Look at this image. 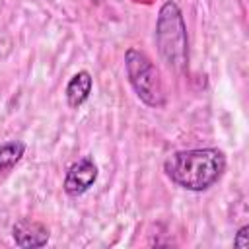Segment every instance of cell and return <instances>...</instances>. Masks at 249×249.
I'll list each match as a JSON object with an SVG mask.
<instances>
[{
    "label": "cell",
    "instance_id": "cell-1",
    "mask_svg": "<svg viewBox=\"0 0 249 249\" xmlns=\"http://www.w3.org/2000/svg\"><path fill=\"white\" fill-rule=\"evenodd\" d=\"M226 169V156L218 148H195L171 154L163 161L165 175L187 191H206Z\"/></svg>",
    "mask_w": 249,
    "mask_h": 249
},
{
    "label": "cell",
    "instance_id": "cell-2",
    "mask_svg": "<svg viewBox=\"0 0 249 249\" xmlns=\"http://www.w3.org/2000/svg\"><path fill=\"white\" fill-rule=\"evenodd\" d=\"M156 43L161 60L175 72L185 70L189 60L187 45V27L179 6L173 0H167L158 14L156 21Z\"/></svg>",
    "mask_w": 249,
    "mask_h": 249
},
{
    "label": "cell",
    "instance_id": "cell-3",
    "mask_svg": "<svg viewBox=\"0 0 249 249\" xmlns=\"http://www.w3.org/2000/svg\"><path fill=\"white\" fill-rule=\"evenodd\" d=\"M124 66H126V76L140 97L148 107H163L165 105V91L163 84L160 78L158 68L152 64V60L138 49H128L124 53Z\"/></svg>",
    "mask_w": 249,
    "mask_h": 249
},
{
    "label": "cell",
    "instance_id": "cell-4",
    "mask_svg": "<svg viewBox=\"0 0 249 249\" xmlns=\"http://www.w3.org/2000/svg\"><path fill=\"white\" fill-rule=\"evenodd\" d=\"M97 179V165L89 156H84L74 165H70L66 177H64V191L70 196L84 195Z\"/></svg>",
    "mask_w": 249,
    "mask_h": 249
},
{
    "label": "cell",
    "instance_id": "cell-5",
    "mask_svg": "<svg viewBox=\"0 0 249 249\" xmlns=\"http://www.w3.org/2000/svg\"><path fill=\"white\" fill-rule=\"evenodd\" d=\"M12 235H14L16 245L19 247H43L49 241L47 226H43L37 220H29V218L18 220L12 228Z\"/></svg>",
    "mask_w": 249,
    "mask_h": 249
},
{
    "label": "cell",
    "instance_id": "cell-6",
    "mask_svg": "<svg viewBox=\"0 0 249 249\" xmlns=\"http://www.w3.org/2000/svg\"><path fill=\"white\" fill-rule=\"evenodd\" d=\"M91 93V74L88 70H80L66 84V101L70 107H80Z\"/></svg>",
    "mask_w": 249,
    "mask_h": 249
},
{
    "label": "cell",
    "instance_id": "cell-7",
    "mask_svg": "<svg viewBox=\"0 0 249 249\" xmlns=\"http://www.w3.org/2000/svg\"><path fill=\"white\" fill-rule=\"evenodd\" d=\"M25 152V144L19 142V140H12V142H6L2 148H0V173H6L10 171L23 156Z\"/></svg>",
    "mask_w": 249,
    "mask_h": 249
},
{
    "label": "cell",
    "instance_id": "cell-8",
    "mask_svg": "<svg viewBox=\"0 0 249 249\" xmlns=\"http://www.w3.org/2000/svg\"><path fill=\"white\" fill-rule=\"evenodd\" d=\"M233 245L239 247V249H247V247H249V226H243V228L235 233Z\"/></svg>",
    "mask_w": 249,
    "mask_h": 249
}]
</instances>
